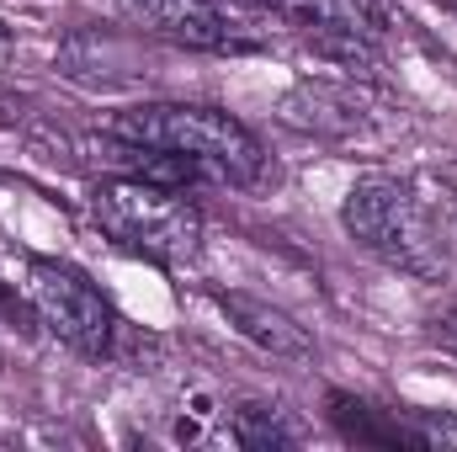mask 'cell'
Here are the masks:
<instances>
[{
  "instance_id": "obj_1",
  "label": "cell",
  "mask_w": 457,
  "mask_h": 452,
  "mask_svg": "<svg viewBox=\"0 0 457 452\" xmlns=\"http://www.w3.org/2000/svg\"><path fill=\"white\" fill-rule=\"evenodd\" d=\"M345 234L410 277H447L457 261V187L420 176H361L341 203Z\"/></svg>"
},
{
  "instance_id": "obj_2",
  "label": "cell",
  "mask_w": 457,
  "mask_h": 452,
  "mask_svg": "<svg viewBox=\"0 0 457 452\" xmlns=\"http://www.w3.org/2000/svg\"><path fill=\"white\" fill-rule=\"evenodd\" d=\"M107 138L187 155L192 165H203L213 181H228V187L266 181V149H261V138L239 117L219 113V107H197V102H144V107L117 113L107 122Z\"/></svg>"
},
{
  "instance_id": "obj_3",
  "label": "cell",
  "mask_w": 457,
  "mask_h": 452,
  "mask_svg": "<svg viewBox=\"0 0 457 452\" xmlns=\"http://www.w3.org/2000/svg\"><path fill=\"white\" fill-rule=\"evenodd\" d=\"M91 219L117 250L181 272L203 255V208L187 192L144 181V176H107L91 187Z\"/></svg>"
},
{
  "instance_id": "obj_4",
  "label": "cell",
  "mask_w": 457,
  "mask_h": 452,
  "mask_svg": "<svg viewBox=\"0 0 457 452\" xmlns=\"http://www.w3.org/2000/svg\"><path fill=\"white\" fill-rule=\"evenodd\" d=\"M21 298H27L32 320L59 346H70L75 356H91V362L112 356L122 320L80 266L54 261V255H27L21 261Z\"/></svg>"
},
{
  "instance_id": "obj_5",
  "label": "cell",
  "mask_w": 457,
  "mask_h": 452,
  "mask_svg": "<svg viewBox=\"0 0 457 452\" xmlns=\"http://www.w3.org/2000/svg\"><path fill=\"white\" fill-rule=\"evenodd\" d=\"M282 117L336 144H367L394 128V102L356 80H298L282 102Z\"/></svg>"
},
{
  "instance_id": "obj_6",
  "label": "cell",
  "mask_w": 457,
  "mask_h": 452,
  "mask_svg": "<svg viewBox=\"0 0 457 452\" xmlns=\"http://www.w3.org/2000/svg\"><path fill=\"white\" fill-rule=\"evenodd\" d=\"M144 32L187 43V48H208V54H245L255 48L250 32H239V21L228 16L219 0H117Z\"/></svg>"
},
{
  "instance_id": "obj_7",
  "label": "cell",
  "mask_w": 457,
  "mask_h": 452,
  "mask_svg": "<svg viewBox=\"0 0 457 452\" xmlns=\"http://www.w3.org/2000/svg\"><path fill=\"white\" fill-rule=\"evenodd\" d=\"M213 304L224 309L228 325L250 340L255 351H266V356H277V362H314V336H309L287 309H277V304H266V298H255V293H239V288H219Z\"/></svg>"
},
{
  "instance_id": "obj_8",
  "label": "cell",
  "mask_w": 457,
  "mask_h": 452,
  "mask_svg": "<svg viewBox=\"0 0 457 452\" xmlns=\"http://www.w3.org/2000/svg\"><path fill=\"white\" fill-rule=\"evenodd\" d=\"M224 11H261L309 32H378V0H219Z\"/></svg>"
},
{
  "instance_id": "obj_9",
  "label": "cell",
  "mask_w": 457,
  "mask_h": 452,
  "mask_svg": "<svg viewBox=\"0 0 457 452\" xmlns=\"http://www.w3.org/2000/svg\"><path fill=\"white\" fill-rule=\"evenodd\" d=\"M228 431H234L239 448H293L298 442V431L287 426V415L277 405H234Z\"/></svg>"
},
{
  "instance_id": "obj_10",
  "label": "cell",
  "mask_w": 457,
  "mask_h": 452,
  "mask_svg": "<svg viewBox=\"0 0 457 452\" xmlns=\"http://www.w3.org/2000/svg\"><path fill=\"white\" fill-rule=\"evenodd\" d=\"M330 415H336V426H341L345 437H356V442H388V448H394V442H415L410 426H399V421H394V426H378V421H372L378 410L361 405V399H351V394H330Z\"/></svg>"
},
{
  "instance_id": "obj_11",
  "label": "cell",
  "mask_w": 457,
  "mask_h": 452,
  "mask_svg": "<svg viewBox=\"0 0 457 452\" xmlns=\"http://www.w3.org/2000/svg\"><path fill=\"white\" fill-rule=\"evenodd\" d=\"M410 431H415V442H420V448L457 452V410H420V415L410 421Z\"/></svg>"
},
{
  "instance_id": "obj_12",
  "label": "cell",
  "mask_w": 457,
  "mask_h": 452,
  "mask_svg": "<svg viewBox=\"0 0 457 452\" xmlns=\"http://www.w3.org/2000/svg\"><path fill=\"white\" fill-rule=\"evenodd\" d=\"M11 59H16V32H11V27L0 21V70H5Z\"/></svg>"
},
{
  "instance_id": "obj_13",
  "label": "cell",
  "mask_w": 457,
  "mask_h": 452,
  "mask_svg": "<svg viewBox=\"0 0 457 452\" xmlns=\"http://www.w3.org/2000/svg\"><path fill=\"white\" fill-rule=\"evenodd\" d=\"M442 336H447V340H453V346H457V304H453V309H447V320H442Z\"/></svg>"
},
{
  "instance_id": "obj_14",
  "label": "cell",
  "mask_w": 457,
  "mask_h": 452,
  "mask_svg": "<svg viewBox=\"0 0 457 452\" xmlns=\"http://www.w3.org/2000/svg\"><path fill=\"white\" fill-rule=\"evenodd\" d=\"M453 5H457V0H453Z\"/></svg>"
}]
</instances>
